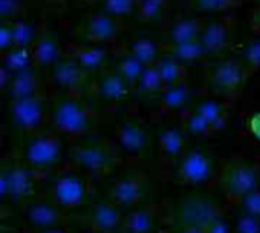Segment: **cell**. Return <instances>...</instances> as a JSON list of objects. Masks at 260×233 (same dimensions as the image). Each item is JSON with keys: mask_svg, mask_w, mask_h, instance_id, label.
<instances>
[{"mask_svg": "<svg viewBox=\"0 0 260 233\" xmlns=\"http://www.w3.org/2000/svg\"><path fill=\"white\" fill-rule=\"evenodd\" d=\"M169 230L171 233H206V229H200V227H174Z\"/></svg>", "mask_w": 260, "mask_h": 233, "instance_id": "obj_46", "label": "cell"}, {"mask_svg": "<svg viewBox=\"0 0 260 233\" xmlns=\"http://www.w3.org/2000/svg\"><path fill=\"white\" fill-rule=\"evenodd\" d=\"M81 32L90 43H93L94 46H101L114 41V38L117 37V23L111 15L99 12L84 20Z\"/></svg>", "mask_w": 260, "mask_h": 233, "instance_id": "obj_20", "label": "cell"}, {"mask_svg": "<svg viewBox=\"0 0 260 233\" xmlns=\"http://www.w3.org/2000/svg\"><path fill=\"white\" fill-rule=\"evenodd\" d=\"M149 194L151 179L148 174L140 171L139 166H136V169L133 168L122 177L113 180V183L108 188L107 197L126 214L129 211H134L140 206L151 203L148 201Z\"/></svg>", "mask_w": 260, "mask_h": 233, "instance_id": "obj_10", "label": "cell"}, {"mask_svg": "<svg viewBox=\"0 0 260 233\" xmlns=\"http://www.w3.org/2000/svg\"><path fill=\"white\" fill-rule=\"evenodd\" d=\"M113 69L133 87V90H134V87H136V84H137V81L140 79V76H142V73H143V70L146 69L134 55H131L128 50L126 52H123L122 55H119L117 56V60H116V63H114V66H113Z\"/></svg>", "mask_w": 260, "mask_h": 233, "instance_id": "obj_33", "label": "cell"}, {"mask_svg": "<svg viewBox=\"0 0 260 233\" xmlns=\"http://www.w3.org/2000/svg\"><path fill=\"white\" fill-rule=\"evenodd\" d=\"M43 192L70 214L94 201V183L67 165L46 179Z\"/></svg>", "mask_w": 260, "mask_h": 233, "instance_id": "obj_6", "label": "cell"}, {"mask_svg": "<svg viewBox=\"0 0 260 233\" xmlns=\"http://www.w3.org/2000/svg\"><path fill=\"white\" fill-rule=\"evenodd\" d=\"M140 0H102L104 12L111 17H123L139 8Z\"/></svg>", "mask_w": 260, "mask_h": 233, "instance_id": "obj_37", "label": "cell"}, {"mask_svg": "<svg viewBox=\"0 0 260 233\" xmlns=\"http://www.w3.org/2000/svg\"><path fill=\"white\" fill-rule=\"evenodd\" d=\"M67 145L66 165L93 183L111 179L119 168L126 165L113 137L94 134L72 140Z\"/></svg>", "mask_w": 260, "mask_h": 233, "instance_id": "obj_1", "label": "cell"}, {"mask_svg": "<svg viewBox=\"0 0 260 233\" xmlns=\"http://www.w3.org/2000/svg\"><path fill=\"white\" fill-rule=\"evenodd\" d=\"M67 147L62 136L50 128L24 136V142L15 154L35 172L47 179L66 166Z\"/></svg>", "mask_w": 260, "mask_h": 233, "instance_id": "obj_4", "label": "cell"}, {"mask_svg": "<svg viewBox=\"0 0 260 233\" xmlns=\"http://www.w3.org/2000/svg\"><path fill=\"white\" fill-rule=\"evenodd\" d=\"M204 26L198 18L186 17L175 20L166 32V46L183 44L189 41L200 40Z\"/></svg>", "mask_w": 260, "mask_h": 233, "instance_id": "obj_25", "label": "cell"}, {"mask_svg": "<svg viewBox=\"0 0 260 233\" xmlns=\"http://www.w3.org/2000/svg\"><path fill=\"white\" fill-rule=\"evenodd\" d=\"M180 118V124L189 136V139H207L216 134V130L212 127V124L200 113H197L193 108H190Z\"/></svg>", "mask_w": 260, "mask_h": 233, "instance_id": "obj_28", "label": "cell"}, {"mask_svg": "<svg viewBox=\"0 0 260 233\" xmlns=\"http://www.w3.org/2000/svg\"><path fill=\"white\" fill-rule=\"evenodd\" d=\"M222 160L203 148H189L165 176L187 188H215Z\"/></svg>", "mask_w": 260, "mask_h": 233, "instance_id": "obj_8", "label": "cell"}, {"mask_svg": "<svg viewBox=\"0 0 260 233\" xmlns=\"http://www.w3.org/2000/svg\"><path fill=\"white\" fill-rule=\"evenodd\" d=\"M260 186V165L245 157L222 160L215 191L229 208H235L245 195Z\"/></svg>", "mask_w": 260, "mask_h": 233, "instance_id": "obj_7", "label": "cell"}, {"mask_svg": "<svg viewBox=\"0 0 260 233\" xmlns=\"http://www.w3.org/2000/svg\"><path fill=\"white\" fill-rule=\"evenodd\" d=\"M35 67L30 47H14L5 53H2V69L9 72L11 75L21 73Z\"/></svg>", "mask_w": 260, "mask_h": 233, "instance_id": "obj_29", "label": "cell"}, {"mask_svg": "<svg viewBox=\"0 0 260 233\" xmlns=\"http://www.w3.org/2000/svg\"><path fill=\"white\" fill-rule=\"evenodd\" d=\"M34 66L38 70H50L61 58L62 50L53 37V34L49 29H41L38 38L35 40L34 46L30 47Z\"/></svg>", "mask_w": 260, "mask_h": 233, "instance_id": "obj_21", "label": "cell"}, {"mask_svg": "<svg viewBox=\"0 0 260 233\" xmlns=\"http://www.w3.org/2000/svg\"><path fill=\"white\" fill-rule=\"evenodd\" d=\"M46 82H49V79L43 78L41 70L32 67V69L24 70L21 73L12 75L11 82L3 93L8 96L9 101L44 96Z\"/></svg>", "mask_w": 260, "mask_h": 233, "instance_id": "obj_19", "label": "cell"}, {"mask_svg": "<svg viewBox=\"0 0 260 233\" xmlns=\"http://www.w3.org/2000/svg\"><path fill=\"white\" fill-rule=\"evenodd\" d=\"M245 69V73L247 76L256 70L260 69V40H253L250 41L244 50H242V55H241V60H239Z\"/></svg>", "mask_w": 260, "mask_h": 233, "instance_id": "obj_35", "label": "cell"}, {"mask_svg": "<svg viewBox=\"0 0 260 233\" xmlns=\"http://www.w3.org/2000/svg\"><path fill=\"white\" fill-rule=\"evenodd\" d=\"M155 67L160 73V78L165 84V89L187 82V67L177 63L175 60H172L166 55L157 63Z\"/></svg>", "mask_w": 260, "mask_h": 233, "instance_id": "obj_32", "label": "cell"}, {"mask_svg": "<svg viewBox=\"0 0 260 233\" xmlns=\"http://www.w3.org/2000/svg\"><path fill=\"white\" fill-rule=\"evenodd\" d=\"M166 52L165 55L175 60L177 63L183 64V66H189L193 63L201 61L204 56H207L203 44L200 43V40L195 41H189V43H183V44H175V46H165Z\"/></svg>", "mask_w": 260, "mask_h": 233, "instance_id": "obj_27", "label": "cell"}, {"mask_svg": "<svg viewBox=\"0 0 260 233\" xmlns=\"http://www.w3.org/2000/svg\"><path fill=\"white\" fill-rule=\"evenodd\" d=\"M23 11L21 0H0V17L3 21L15 20Z\"/></svg>", "mask_w": 260, "mask_h": 233, "instance_id": "obj_41", "label": "cell"}, {"mask_svg": "<svg viewBox=\"0 0 260 233\" xmlns=\"http://www.w3.org/2000/svg\"><path fill=\"white\" fill-rule=\"evenodd\" d=\"M46 179L27 166L15 153L3 156L0 163V195L5 205L24 206L43 192Z\"/></svg>", "mask_w": 260, "mask_h": 233, "instance_id": "obj_5", "label": "cell"}, {"mask_svg": "<svg viewBox=\"0 0 260 233\" xmlns=\"http://www.w3.org/2000/svg\"><path fill=\"white\" fill-rule=\"evenodd\" d=\"M11 24V31H12V43L14 47H30V44H34V27L32 24H29L24 20H14V21H8Z\"/></svg>", "mask_w": 260, "mask_h": 233, "instance_id": "obj_34", "label": "cell"}, {"mask_svg": "<svg viewBox=\"0 0 260 233\" xmlns=\"http://www.w3.org/2000/svg\"><path fill=\"white\" fill-rule=\"evenodd\" d=\"M168 227V206L148 203L125 214L119 233H165Z\"/></svg>", "mask_w": 260, "mask_h": 233, "instance_id": "obj_15", "label": "cell"}, {"mask_svg": "<svg viewBox=\"0 0 260 233\" xmlns=\"http://www.w3.org/2000/svg\"><path fill=\"white\" fill-rule=\"evenodd\" d=\"M189 136L186 134V131L183 130L181 124L178 125H165L158 130L157 133V156L160 159V163L165 169V172H168L183 156L184 153L189 150L187 143H189Z\"/></svg>", "mask_w": 260, "mask_h": 233, "instance_id": "obj_17", "label": "cell"}, {"mask_svg": "<svg viewBox=\"0 0 260 233\" xmlns=\"http://www.w3.org/2000/svg\"><path fill=\"white\" fill-rule=\"evenodd\" d=\"M49 128L72 142L98 134L99 121L93 108L79 96L67 95L52 104Z\"/></svg>", "mask_w": 260, "mask_h": 233, "instance_id": "obj_3", "label": "cell"}, {"mask_svg": "<svg viewBox=\"0 0 260 233\" xmlns=\"http://www.w3.org/2000/svg\"><path fill=\"white\" fill-rule=\"evenodd\" d=\"M232 40V31L230 24L227 21H212L204 26L200 43L203 44L207 55H216L225 50Z\"/></svg>", "mask_w": 260, "mask_h": 233, "instance_id": "obj_24", "label": "cell"}, {"mask_svg": "<svg viewBox=\"0 0 260 233\" xmlns=\"http://www.w3.org/2000/svg\"><path fill=\"white\" fill-rule=\"evenodd\" d=\"M49 113L50 110L46 108L44 96L9 101L8 104L9 122L24 136L46 130V125H49Z\"/></svg>", "mask_w": 260, "mask_h": 233, "instance_id": "obj_12", "label": "cell"}, {"mask_svg": "<svg viewBox=\"0 0 260 233\" xmlns=\"http://www.w3.org/2000/svg\"><path fill=\"white\" fill-rule=\"evenodd\" d=\"M235 209H239L248 215L257 217L260 218V186L257 189H254L253 192H250L248 195H245L236 206Z\"/></svg>", "mask_w": 260, "mask_h": 233, "instance_id": "obj_40", "label": "cell"}, {"mask_svg": "<svg viewBox=\"0 0 260 233\" xmlns=\"http://www.w3.org/2000/svg\"><path fill=\"white\" fill-rule=\"evenodd\" d=\"M47 79L53 87L72 96H79L84 92H91L93 85L90 73L75 61L64 56L49 70Z\"/></svg>", "mask_w": 260, "mask_h": 233, "instance_id": "obj_16", "label": "cell"}, {"mask_svg": "<svg viewBox=\"0 0 260 233\" xmlns=\"http://www.w3.org/2000/svg\"><path fill=\"white\" fill-rule=\"evenodd\" d=\"M193 110L197 113H200L203 118H206L212 124V127L216 130V133L222 131L225 128L227 121H229V113L222 102H219L216 99L204 98V99L197 101V104L193 105Z\"/></svg>", "mask_w": 260, "mask_h": 233, "instance_id": "obj_26", "label": "cell"}, {"mask_svg": "<svg viewBox=\"0 0 260 233\" xmlns=\"http://www.w3.org/2000/svg\"><path fill=\"white\" fill-rule=\"evenodd\" d=\"M229 209V205L219 194L189 192L168 205V229H207L215 220L225 217Z\"/></svg>", "mask_w": 260, "mask_h": 233, "instance_id": "obj_2", "label": "cell"}, {"mask_svg": "<svg viewBox=\"0 0 260 233\" xmlns=\"http://www.w3.org/2000/svg\"><path fill=\"white\" fill-rule=\"evenodd\" d=\"M21 211H23L24 229L41 230V229L72 226L73 214L62 209L52 198H49L44 192L30 198L21 208Z\"/></svg>", "mask_w": 260, "mask_h": 233, "instance_id": "obj_11", "label": "cell"}, {"mask_svg": "<svg viewBox=\"0 0 260 233\" xmlns=\"http://www.w3.org/2000/svg\"><path fill=\"white\" fill-rule=\"evenodd\" d=\"M85 233H91V232H85Z\"/></svg>", "mask_w": 260, "mask_h": 233, "instance_id": "obj_47", "label": "cell"}, {"mask_svg": "<svg viewBox=\"0 0 260 233\" xmlns=\"http://www.w3.org/2000/svg\"><path fill=\"white\" fill-rule=\"evenodd\" d=\"M23 233H73L72 226H66V227H53V229H41V230H30V229H24Z\"/></svg>", "mask_w": 260, "mask_h": 233, "instance_id": "obj_44", "label": "cell"}, {"mask_svg": "<svg viewBox=\"0 0 260 233\" xmlns=\"http://www.w3.org/2000/svg\"><path fill=\"white\" fill-rule=\"evenodd\" d=\"M128 52L134 55L145 67L157 66V63L165 56V53L160 52V46L148 38H139L129 43Z\"/></svg>", "mask_w": 260, "mask_h": 233, "instance_id": "obj_31", "label": "cell"}, {"mask_svg": "<svg viewBox=\"0 0 260 233\" xmlns=\"http://www.w3.org/2000/svg\"><path fill=\"white\" fill-rule=\"evenodd\" d=\"M247 73L239 60H224L209 67L206 82L213 93L232 99L239 93Z\"/></svg>", "mask_w": 260, "mask_h": 233, "instance_id": "obj_14", "label": "cell"}, {"mask_svg": "<svg viewBox=\"0 0 260 233\" xmlns=\"http://www.w3.org/2000/svg\"><path fill=\"white\" fill-rule=\"evenodd\" d=\"M166 2L165 0H140L139 2V18L142 21H154L163 15Z\"/></svg>", "mask_w": 260, "mask_h": 233, "instance_id": "obj_38", "label": "cell"}, {"mask_svg": "<svg viewBox=\"0 0 260 233\" xmlns=\"http://www.w3.org/2000/svg\"><path fill=\"white\" fill-rule=\"evenodd\" d=\"M165 90V84L160 78V73L157 70L155 66L152 67H146L140 76V79L137 81L134 92L140 96V98H161V93Z\"/></svg>", "mask_w": 260, "mask_h": 233, "instance_id": "obj_30", "label": "cell"}, {"mask_svg": "<svg viewBox=\"0 0 260 233\" xmlns=\"http://www.w3.org/2000/svg\"><path fill=\"white\" fill-rule=\"evenodd\" d=\"M192 3L201 12L215 14L233 9L239 3V0H192Z\"/></svg>", "mask_w": 260, "mask_h": 233, "instance_id": "obj_39", "label": "cell"}, {"mask_svg": "<svg viewBox=\"0 0 260 233\" xmlns=\"http://www.w3.org/2000/svg\"><path fill=\"white\" fill-rule=\"evenodd\" d=\"M0 49H2V53L14 49L12 31H11V24L8 21H3V24L0 27Z\"/></svg>", "mask_w": 260, "mask_h": 233, "instance_id": "obj_42", "label": "cell"}, {"mask_svg": "<svg viewBox=\"0 0 260 233\" xmlns=\"http://www.w3.org/2000/svg\"><path fill=\"white\" fill-rule=\"evenodd\" d=\"M250 131L254 136V139L260 142V113L254 114L251 118V121H250Z\"/></svg>", "mask_w": 260, "mask_h": 233, "instance_id": "obj_45", "label": "cell"}, {"mask_svg": "<svg viewBox=\"0 0 260 233\" xmlns=\"http://www.w3.org/2000/svg\"><path fill=\"white\" fill-rule=\"evenodd\" d=\"M206 233H233V230H232V224L227 221V218L225 217H221V218L215 220L206 229Z\"/></svg>", "mask_w": 260, "mask_h": 233, "instance_id": "obj_43", "label": "cell"}, {"mask_svg": "<svg viewBox=\"0 0 260 233\" xmlns=\"http://www.w3.org/2000/svg\"><path fill=\"white\" fill-rule=\"evenodd\" d=\"M195 104L197 101L193 96V90L190 89L187 82L166 87L160 98V110L165 114L181 116L190 108H193Z\"/></svg>", "mask_w": 260, "mask_h": 233, "instance_id": "obj_22", "label": "cell"}, {"mask_svg": "<svg viewBox=\"0 0 260 233\" xmlns=\"http://www.w3.org/2000/svg\"><path fill=\"white\" fill-rule=\"evenodd\" d=\"M64 58H69L85 69L88 73L102 72L107 63V50L102 46H72L62 52Z\"/></svg>", "mask_w": 260, "mask_h": 233, "instance_id": "obj_23", "label": "cell"}, {"mask_svg": "<svg viewBox=\"0 0 260 233\" xmlns=\"http://www.w3.org/2000/svg\"><path fill=\"white\" fill-rule=\"evenodd\" d=\"M113 140L126 165L139 166L152 157L154 143L151 128L139 118H123L114 127Z\"/></svg>", "mask_w": 260, "mask_h": 233, "instance_id": "obj_9", "label": "cell"}, {"mask_svg": "<svg viewBox=\"0 0 260 233\" xmlns=\"http://www.w3.org/2000/svg\"><path fill=\"white\" fill-rule=\"evenodd\" d=\"M232 230L233 233H260V218L236 209L232 221Z\"/></svg>", "mask_w": 260, "mask_h": 233, "instance_id": "obj_36", "label": "cell"}, {"mask_svg": "<svg viewBox=\"0 0 260 233\" xmlns=\"http://www.w3.org/2000/svg\"><path fill=\"white\" fill-rule=\"evenodd\" d=\"M125 212L108 197L94 200L81 215V226L91 233H119Z\"/></svg>", "mask_w": 260, "mask_h": 233, "instance_id": "obj_13", "label": "cell"}, {"mask_svg": "<svg viewBox=\"0 0 260 233\" xmlns=\"http://www.w3.org/2000/svg\"><path fill=\"white\" fill-rule=\"evenodd\" d=\"M133 87L114 70H102L91 85L93 95L105 104H119L128 98Z\"/></svg>", "mask_w": 260, "mask_h": 233, "instance_id": "obj_18", "label": "cell"}]
</instances>
